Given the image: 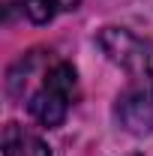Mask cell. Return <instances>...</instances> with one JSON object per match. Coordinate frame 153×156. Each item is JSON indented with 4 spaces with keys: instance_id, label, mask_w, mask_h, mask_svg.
Segmentation results:
<instances>
[{
    "instance_id": "1",
    "label": "cell",
    "mask_w": 153,
    "mask_h": 156,
    "mask_svg": "<svg viewBox=\"0 0 153 156\" xmlns=\"http://www.w3.org/2000/svg\"><path fill=\"white\" fill-rule=\"evenodd\" d=\"M99 48L108 54L111 63L123 66L141 87L153 90V45L141 42L123 27H105L99 33Z\"/></svg>"
},
{
    "instance_id": "2",
    "label": "cell",
    "mask_w": 153,
    "mask_h": 156,
    "mask_svg": "<svg viewBox=\"0 0 153 156\" xmlns=\"http://www.w3.org/2000/svg\"><path fill=\"white\" fill-rule=\"evenodd\" d=\"M117 120L123 123V129H129L135 135H144L153 129V90L147 87H132L117 99Z\"/></svg>"
},
{
    "instance_id": "3",
    "label": "cell",
    "mask_w": 153,
    "mask_h": 156,
    "mask_svg": "<svg viewBox=\"0 0 153 156\" xmlns=\"http://www.w3.org/2000/svg\"><path fill=\"white\" fill-rule=\"evenodd\" d=\"M69 102H72V96H69V93H63V90L51 87V84H42L36 93L30 96L27 108H30V114L36 117L42 126L54 129V126H60V123L66 120Z\"/></svg>"
},
{
    "instance_id": "4",
    "label": "cell",
    "mask_w": 153,
    "mask_h": 156,
    "mask_svg": "<svg viewBox=\"0 0 153 156\" xmlns=\"http://www.w3.org/2000/svg\"><path fill=\"white\" fill-rule=\"evenodd\" d=\"M3 156H51V150L39 135L27 132L18 123H9L3 129Z\"/></svg>"
},
{
    "instance_id": "5",
    "label": "cell",
    "mask_w": 153,
    "mask_h": 156,
    "mask_svg": "<svg viewBox=\"0 0 153 156\" xmlns=\"http://www.w3.org/2000/svg\"><path fill=\"white\" fill-rule=\"evenodd\" d=\"M21 6H24V15L33 21V24H48L60 12L57 0H21Z\"/></svg>"
},
{
    "instance_id": "6",
    "label": "cell",
    "mask_w": 153,
    "mask_h": 156,
    "mask_svg": "<svg viewBox=\"0 0 153 156\" xmlns=\"http://www.w3.org/2000/svg\"><path fill=\"white\" fill-rule=\"evenodd\" d=\"M57 3H60V12H66V9H75L81 0H57Z\"/></svg>"
},
{
    "instance_id": "7",
    "label": "cell",
    "mask_w": 153,
    "mask_h": 156,
    "mask_svg": "<svg viewBox=\"0 0 153 156\" xmlns=\"http://www.w3.org/2000/svg\"><path fill=\"white\" fill-rule=\"evenodd\" d=\"M132 156H135V153H132Z\"/></svg>"
}]
</instances>
